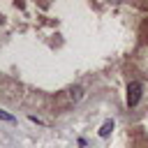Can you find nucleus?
<instances>
[{
    "mask_svg": "<svg viewBox=\"0 0 148 148\" xmlns=\"http://www.w3.org/2000/svg\"><path fill=\"white\" fill-rule=\"evenodd\" d=\"M141 90H143V86L139 81H130V86H127V106H136L139 104Z\"/></svg>",
    "mask_w": 148,
    "mask_h": 148,
    "instance_id": "f257e3e1",
    "label": "nucleus"
},
{
    "mask_svg": "<svg viewBox=\"0 0 148 148\" xmlns=\"http://www.w3.org/2000/svg\"><path fill=\"white\" fill-rule=\"evenodd\" d=\"M81 97H83V90H81V88H79V86H76V88H72V90H69V99H72V102H79V99H81Z\"/></svg>",
    "mask_w": 148,
    "mask_h": 148,
    "instance_id": "7ed1b4c3",
    "label": "nucleus"
},
{
    "mask_svg": "<svg viewBox=\"0 0 148 148\" xmlns=\"http://www.w3.org/2000/svg\"><path fill=\"white\" fill-rule=\"evenodd\" d=\"M111 130H113V120H106V123L99 127V136H109V134H111Z\"/></svg>",
    "mask_w": 148,
    "mask_h": 148,
    "instance_id": "f03ea898",
    "label": "nucleus"
},
{
    "mask_svg": "<svg viewBox=\"0 0 148 148\" xmlns=\"http://www.w3.org/2000/svg\"><path fill=\"white\" fill-rule=\"evenodd\" d=\"M0 120H7V123H14L16 118H14L12 113H7V111H0Z\"/></svg>",
    "mask_w": 148,
    "mask_h": 148,
    "instance_id": "20e7f679",
    "label": "nucleus"
}]
</instances>
